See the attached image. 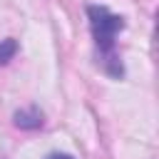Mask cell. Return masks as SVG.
Masks as SVG:
<instances>
[{"instance_id": "7a4b0ae2", "label": "cell", "mask_w": 159, "mask_h": 159, "mask_svg": "<svg viewBox=\"0 0 159 159\" xmlns=\"http://www.w3.org/2000/svg\"><path fill=\"white\" fill-rule=\"evenodd\" d=\"M12 122L17 129H40L42 127V112L37 107H27V109H17L12 114Z\"/></svg>"}, {"instance_id": "277c9868", "label": "cell", "mask_w": 159, "mask_h": 159, "mask_svg": "<svg viewBox=\"0 0 159 159\" xmlns=\"http://www.w3.org/2000/svg\"><path fill=\"white\" fill-rule=\"evenodd\" d=\"M45 159H75V157H70V154H60V152H52V154H47Z\"/></svg>"}, {"instance_id": "3957f363", "label": "cell", "mask_w": 159, "mask_h": 159, "mask_svg": "<svg viewBox=\"0 0 159 159\" xmlns=\"http://www.w3.org/2000/svg\"><path fill=\"white\" fill-rule=\"evenodd\" d=\"M15 52H17V42H15L12 37L0 40V65H7V62L15 57Z\"/></svg>"}, {"instance_id": "6da1fadb", "label": "cell", "mask_w": 159, "mask_h": 159, "mask_svg": "<svg viewBox=\"0 0 159 159\" xmlns=\"http://www.w3.org/2000/svg\"><path fill=\"white\" fill-rule=\"evenodd\" d=\"M87 20H89L94 47H97V52L102 57L104 70L112 77H122L124 70H122V62H119V57L114 52V45H117V35L124 30V17L109 12L104 5H87Z\"/></svg>"}]
</instances>
